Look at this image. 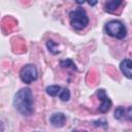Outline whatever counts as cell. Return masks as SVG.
<instances>
[{
  "instance_id": "9a60e30c",
  "label": "cell",
  "mask_w": 132,
  "mask_h": 132,
  "mask_svg": "<svg viewBox=\"0 0 132 132\" xmlns=\"http://www.w3.org/2000/svg\"><path fill=\"white\" fill-rule=\"evenodd\" d=\"M96 3H97V1H93V2H91V1H90V2H89V4H90V5H95Z\"/></svg>"
},
{
  "instance_id": "52a82bcc",
  "label": "cell",
  "mask_w": 132,
  "mask_h": 132,
  "mask_svg": "<svg viewBox=\"0 0 132 132\" xmlns=\"http://www.w3.org/2000/svg\"><path fill=\"white\" fill-rule=\"evenodd\" d=\"M120 69L126 77L132 78V61L131 60L129 59L123 60L120 64Z\"/></svg>"
},
{
  "instance_id": "8fae6325",
  "label": "cell",
  "mask_w": 132,
  "mask_h": 132,
  "mask_svg": "<svg viewBox=\"0 0 132 132\" xmlns=\"http://www.w3.org/2000/svg\"><path fill=\"white\" fill-rule=\"evenodd\" d=\"M59 96H60V99L62 101H68L70 99V92H69L68 89L64 88V89H62V91H61Z\"/></svg>"
},
{
  "instance_id": "5b68a950",
  "label": "cell",
  "mask_w": 132,
  "mask_h": 132,
  "mask_svg": "<svg viewBox=\"0 0 132 132\" xmlns=\"http://www.w3.org/2000/svg\"><path fill=\"white\" fill-rule=\"evenodd\" d=\"M97 96L98 98L101 100V104L99 106V111L104 113L106 111H108L111 107V100L109 99V97L106 95L105 91L103 89H99L97 91Z\"/></svg>"
},
{
  "instance_id": "9c48e42d",
  "label": "cell",
  "mask_w": 132,
  "mask_h": 132,
  "mask_svg": "<svg viewBox=\"0 0 132 132\" xmlns=\"http://www.w3.org/2000/svg\"><path fill=\"white\" fill-rule=\"evenodd\" d=\"M61 91H62V88L60 86H56V85L55 86H50V87L46 88V93L50 96H52V97H55V96L60 95Z\"/></svg>"
},
{
  "instance_id": "3957f363",
  "label": "cell",
  "mask_w": 132,
  "mask_h": 132,
  "mask_svg": "<svg viewBox=\"0 0 132 132\" xmlns=\"http://www.w3.org/2000/svg\"><path fill=\"white\" fill-rule=\"evenodd\" d=\"M105 32L112 37L122 39L127 34V29L125 25L120 21H110L105 25Z\"/></svg>"
},
{
  "instance_id": "8992f818",
  "label": "cell",
  "mask_w": 132,
  "mask_h": 132,
  "mask_svg": "<svg viewBox=\"0 0 132 132\" xmlns=\"http://www.w3.org/2000/svg\"><path fill=\"white\" fill-rule=\"evenodd\" d=\"M50 122L53 126L55 127H63L65 125V122H66V117L63 112H55L52 114L51 119H50Z\"/></svg>"
},
{
  "instance_id": "5bb4252c",
  "label": "cell",
  "mask_w": 132,
  "mask_h": 132,
  "mask_svg": "<svg viewBox=\"0 0 132 132\" xmlns=\"http://www.w3.org/2000/svg\"><path fill=\"white\" fill-rule=\"evenodd\" d=\"M125 117L132 122V106L128 107L127 109H125Z\"/></svg>"
},
{
  "instance_id": "7a4b0ae2",
  "label": "cell",
  "mask_w": 132,
  "mask_h": 132,
  "mask_svg": "<svg viewBox=\"0 0 132 132\" xmlns=\"http://www.w3.org/2000/svg\"><path fill=\"white\" fill-rule=\"evenodd\" d=\"M69 20L71 26L75 30H82L85 29L89 24V18L85 9L77 8L75 10H72L69 13Z\"/></svg>"
},
{
  "instance_id": "277c9868",
  "label": "cell",
  "mask_w": 132,
  "mask_h": 132,
  "mask_svg": "<svg viewBox=\"0 0 132 132\" xmlns=\"http://www.w3.org/2000/svg\"><path fill=\"white\" fill-rule=\"evenodd\" d=\"M20 77L25 84H31L32 81L36 80L38 77L37 69L32 64H27L24 67H22L20 71Z\"/></svg>"
},
{
  "instance_id": "7c38bea8",
  "label": "cell",
  "mask_w": 132,
  "mask_h": 132,
  "mask_svg": "<svg viewBox=\"0 0 132 132\" xmlns=\"http://www.w3.org/2000/svg\"><path fill=\"white\" fill-rule=\"evenodd\" d=\"M46 45H47L48 50H50L53 54H58V53H59V51H58V44H57L56 42H54L53 40H48L47 43H46Z\"/></svg>"
},
{
  "instance_id": "ba28073f",
  "label": "cell",
  "mask_w": 132,
  "mask_h": 132,
  "mask_svg": "<svg viewBox=\"0 0 132 132\" xmlns=\"http://www.w3.org/2000/svg\"><path fill=\"white\" fill-rule=\"evenodd\" d=\"M123 2L121 0H112V1H107L105 3V10L108 12H114L116 9L122 4Z\"/></svg>"
},
{
  "instance_id": "4fadbf2b",
  "label": "cell",
  "mask_w": 132,
  "mask_h": 132,
  "mask_svg": "<svg viewBox=\"0 0 132 132\" xmlns=\"http://www.w3.org/2000/svg\"><path fill=\"white\" fill-rule=\"evenodd\" d=\"M124 117H125V108L122 107V106L118 107V108L114 110V118H116L117 120H121V119H123Z\"/></svg>"
},
{
  "instance_id": "30bf717a",
  "label": "cell",
  "mask_w": 132,
  "mask_h": 132,
  "mask_svg": "<svg viewBox=\"0 0 132 132\" xmlns=\"http://www.w3.org/2000/svg\"><path fill=\"white\" fill-rule=\"evenodd\" d=\"M60 65H61L63 68L71 67L72 69H76L75 64H74V63H73V61H72V60H70V59H67V60H63V61H61V62H60Z\"/></svg>"
},
{
  "instance_id": "6da1fadb",
  "label": "cell",
  "mask_w": 132,
  "mask_h": 132,
  "mask_svg": "<svg viewBox=\"0 0 132 132\" xmlns=\"http://www.w3.org/2000/svg\"><path fill=\"white\" fill-rule=\"evenodd\" d=\"M13 105L15 109L23 116L29 117L34 112L33 94L29 88H23L14 96Z\"/></svg>"
},
{
  "instance_id": "2e32d148",
  "label": "cell",
  "mask_w": 132,
  "mask_h": 132,
  "mask_svg": "<svg viewBox=\"0 0 132 132\" xmlns=\"http://www.w3.org/2000/svg\"><path fill=\"white\" fill-rule=\"evenodd\" d=\"M72 132H87V131H81V130H73Z\"/></svg>"
}]
</instances>
